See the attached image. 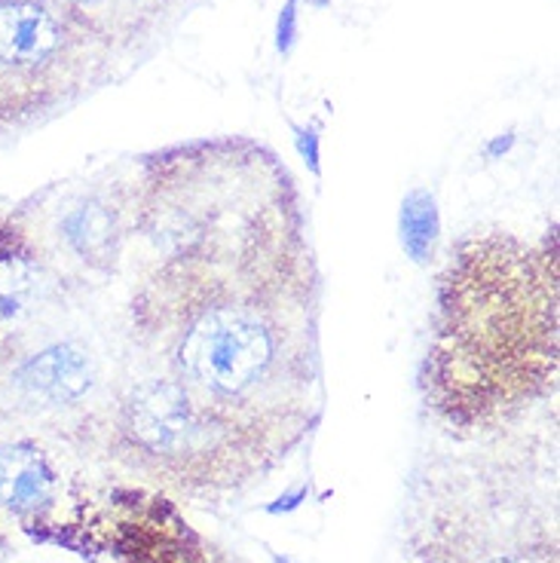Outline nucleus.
Instances as JSON below:
<instances>
[{
  "label": "nucleus",
  "instance_id": "1",
  "mask_svg": "<svg viewBox=\"0 0 560 563\" xmlns=\"http://www.w3.org/2000/svg\"><path fill=\"white\" fill-rule=\"evenodd\" d=\"M129 224L160 245L129 303L135 352L266 444L300 435L322 408V288L285 166L252 141L175 147Z\"/></svg>",
  "mask_w": 560,
  "mask_h": 563
},
{
  "label": "nucleus",
  "instance_id": "2",
  "mask_svg": "<svg viewBox=\"0 0 560 563\" xmlns=\"http://www.w3.org/2000/svg\"><path fill=\"white\" fill-rule=\"evenodd\" d=\"M558 374V269L508 233H481L438 279L422 386L450 422L515 413Z\"/></svg>",
  "mask_w": 560,
  "mask_h": 563
},
{
  "label": "nucleus",
  "instance_id": "3",
  "mask_svg": "<svg viewBox=\"0 0 560 563\" xmlns=\"http://www.w3.org/2000/svg\"><path fill=\"white\" fill-rule=\"evenodd\" d=\"M117 438L141 463L184 484H227L245 472L270 444L224 417L168 377L129 383L113 405Z\"/></svg>",
  "mask_w": 560,
  "mask_h": 563
},
{
  "label": "nucleus",
  "instance_id": "4",
  "mask_svg": "<svg viewBox=\"0 0 560 563\" xmlns=\"http://www.w3.org/2000/svg\"><path fill=\"white\" fill-rule=\"evenodd\" d=\"M13 383L31 401L70 408L96 389L99 358L84 338L70 334L25 355L13 371Z\"/></svg>",
  "mask_w": 560,
  "mask_h": 563
},
{
  "label": "nucleus",
  "instance_id": "5",
  "mask_svg": "<svg viewBox=\"0 0 560 563\" xmlns=\"http://www.w3.org/2000/svg\"><path fill=\"white\" fill-rule=\"evenodd\" d=\"M68 46V29L46 0H0V68H50Z\"/></svg>",
  "mask_w": 560,
  "mask_h": 563
},
{
  "label": "nucleus",
  "instance_id": "6",
  "mask_svg": "<svg viewBox=\"0 0 560 563\" xmlns=\"http://www.w3.org/2000/svg\"><path fill=\"white\" fill-rule=\"evenodd\" d=\"M129 206L108 202L105 197H86L70 206L62 218V240L89 269H111L129 236Z\"/></svg>",
  "mask_w": 560,
  "mask_h": 563
},
{
  "label": "nucleus",
  "instance_id": "7",
  "mask_svg": "<svg viewBox=\"0 0 560 563\" xmlns=\"http://www.w3.org/2000/svg\"><path fill=\"white\" fill-rule=\"evenodd\" d=\"M53 282L41 261L13 236L0 240V328L31 322L41 310H50Z\"/></svg>",
  "mask_w": 560,
  "mask_h": 563
},
{
  "label": "nucleus",
  "instance_id": "8",
  "mask_svg": "<svg viewBox=\"0 0 560 563\" xmlns=\"http://www.w3.org/2000/svg\"><path fill=\"white\" fill-rule=\"evenodd\" d=\"M56 499V472L31 444H0V503L15 515H37Z\"/></svg>",
  "mask_w": 560,
  "mask_h": 563
},
{
  "label": "nucleus",
  "instance_id": "9",
  "mask_svg": "<svg viewBox=\"0 0 560 563\" xmlns=\"http://www.w3.org/2000/svg\"><path fill=\"white\" fill-rule=\"evenodd\" d=\"M398 233H402V249H405L407 257L417 267H429L435 261V252H438V240H441V211H438L432 190L414 187L402 199Z\"/></svg>",
  "mask_w": 560,
  "mask_h": 563
},
{
  "label": "nucleus",
  "instance_id": "10",
  "mask_svg": "<svg viewBox=\"0 0 560 563\" xmlns=\"http://www.w3.org/2000/svg\"><path fill=\"white\" fill-rule=\"evenodd\" d=\"M297 41V0H288L279 15V29H276V46L279 53H292Z\"/></svg>",
  "mask_w": 560,
  "mask_h": 563
},
{
  "label": "nucleus",
  "instance_id": "11",
  "mask_svg": "<svg viewBox=\"0 0 560 563\" xmlns=\"http://www.w3.org/2000/svg\"><path fill=\"white\" fill-rule=\"evenodd\" d=\"M297 132V151L309 163L312 175H319V135L316 129H295Z\"/></svg>",
  "mask_w": 560,
  "mask_h": 563
},
{
  "label": "nucleus",
  "instance_id": "12",
  "mask_svg": "<svg viewBox=\"0 0 560 563\" xmlns=\"http://www.w3.org/2000/svg\"><path fill=\"white\" fill-rule=\"evenodd\" d=\"M273 561H276V563H292L288 558H273Z\"/></svg>",
  "mask_w": 560,
  "mask_h": 563
},
{
  "label": "nucleus",
  "instance_id": "13",
  "mask_svg": "<svg viewBox=\"0 0 560 563\" xmlns=\"http://www.w3.org/2000/svg\"><path fill=\"white\" fill-rule=\"evenodd\" d=\"M70 3H92V0H70Z\"/></svg>",
  "mask_w": 560,
  "mask_h": 563
}]
</instances>
